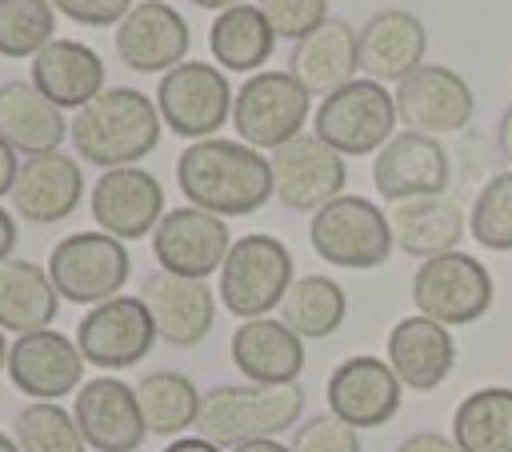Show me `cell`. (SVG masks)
Wrapping results in <instances>:
<instances>
[{"mask_svg": "<svg viewBox=\"0 0 512 452\" xmlns=\"http://www.w3.org/2000/svg\"><path fill=\"white\" fill-rule=\"evenodd\" d=\"M72 340H76L84 364L104 368V372H120V368L140 364L160 336H156V324H152L144 300L120 292V296L88 308L80 316Z\"/></svg>", "mask_w": 512, "mask_h": 452, "instance_id": "cell-11", "label": "cell"}, {"mask_svg": "<svg viewBox=\"0 0 512 452\" xmlns=\"http://www.w3.org/2000/svg\"><path fill=\"white\" fill-rule=\"evenodd\" d=\"M84 196V172L80 160H72L68 152H40V156H24L16 184H12V204L16 216H24L28 224H60L80 208Z\"/></svg>", "mask_w": 512, "mask_h": 452, "instance_id": "cell-22", "label": "cell"}, {"mask_svg": "<svg viewBox=\"0 0 512 452\" xmlns=\"http://www.w3.org/2000/svg\"><path fill=\"white\" fill-rule=\"evenodd\" d=\"M72 416H76V428H80L84 444L96 448V452H136L148 436L136 388L116 380V376L84 380L76 388Z\"/></svg>", "mask_w": 512, "mask_h": 452, "instance_id": "cell-20", "label": "cell"}, {"mask_svg": "<svg viewBox=\"0 0 512 452\" xmlns=\"http://www.w3.org/2000/svg\"><path fill=\"white\" fill-rule=\"evenodd\" d=\"M388 224H392V244L420 260L456 252V244L464 240V208L448 192L388 204Z\"/></svg>", "mask_w": 512, "mask_h": 452, "instance_id": "cell-28", "label": "cell"}, {"mask_svg": "<svg viewBox=\"0 0 512 452\" xmlns=\"http://www.w3.org/2000/svg\"><path fill=\"white\" fill-rule=\"evenodd\" d=\"M132 260L124 240L108 236V232H72L64 240L52 244L48 252V276L60 292V300L72 304H104L112 296H120V288L128 284Z\"/></svg>", "mask_w": 512, "mask_h": 452, "instance_id": "cell-8", "label": "cell"}, {"mask_svg": "<svg viewBox=\"0 0 512 452\" xmlns=\"http://www.w3.org/2000/svg\"><path fill=\"white\" fill-rule=\"evenodd\" d=\"M16 240H20V232H16V216L0 204V264H4V260H12Z\"/></svg>", "mask_w": 512, "mask_h": 452, "instance_id": "cell-43", "label": "cell"}, {"mask_svg": "<svg viewBox=\"0 0 512 452\" xmlns=\"http://www.w3.org/2000/svg\"><path fill=\"white\" fill-rule=\"evenodd\" d=\"M328 412L340 416L344 424L360 428H384L400 404H404V384L380 356H348L332 368L328 376Z\"/></svg>", "mask_w": 512, "mask_h": 452, "instance_id": "cell-17", "label": "cell"}, {"mask_svg": "<svg viewBox=\"0 0 512 452\" xmlns=\"http://www.w3.org/2000/svg\"><path fill=\"white\" fill-rule=\"evenodd\" d=\"M0 136L24 156H40L60 148V140L68 136V120L32 88V80H8L0 84Z\"/></svg>", "mask_w": 512, "mask_h": 452, "instance_id": "cell-29", "label": "cell"}, {"mask_svg": "<svg viewBox=\"0 0 512 452\" xmlns=\"http://www.w3.org/2000/svg\"><path fill=\"white\" fill-rule=\"evenodd\" d=\"M60 312V292L48 276V268L32 260H4L0 264V328L4 332H40L52 328Z\"/></svg>", "mask_w": 512, "mask_h": 452, "instance_id": "cell-30", "label": "cell"}, {"mask_svg": "<svg viewBox=\"0 0 512 452\" xmlns=\"http://www.w3.org/2000/svg\"><path fill=\"white\" fill-rule=\"evenodd\" d=\"M396 452H464V448L444 432H412L408 440H400Z\"/></svg>", "mask_w": 512, "mask_h": 452, "instance_id": "cell-41", "label": "cell"}, {"mask_svg": "<svg viewBox=\"0 0 512 452\" xmlns=\"http://www.w3.org/2000/svg\"><path fill=\"white\" fill-rule=\"evenodd\" d=\"M176 184L192 208L212 216H248L272 200V164L240 140H192L176 156Z\"/></svg>", "mask_w": 512, "mask_h": 452, "instance_id": "cell-1", "label": "cell"}, {"mask_svg": "<svg viewBox=\"0 0 512 452\" xmlns=\"http://www.w3.org/2000/svg\"><path fill=\"white\" fill-rule=\"evenodd\" d=\"M232 452H292V448L280 444V440H244V444H236Z\"/></svg>", "mask_w": 512, "mask_h": 452, "instance_id": "cell-46", "label": "cell"}, {"mask_svg": "<svg viewBox=\"0 0 512 452\" xmlns=\"http://www.w3.org/2000/svg\"><path fill=\"white\" fill-rule=\"evenodd\" d=\"M160 128L164 120L152 96L128 84H112L76 112V120L68 124V136L84 164H96L108 172V168H128L144 160L160 144Z\"/></svg>", "mask_w": 512, "mask_h": 452, "instance_id": "cell-2", "label": "cell"}, {"mask_svg": "<svg viewBox=\"0 0 512 452\" xmlns=\"http://www.w3.org/2000/svg\"><path fill=\"white\" fill-rule=\"evenodd\" d=\"M132 388H136L148 436H180L184 428H196L204 392L184 372L156 368V372H144Z\"/></svg>", "mask_w": 512, "mask_h": 452, "instance_id": "cell-32", "label": "cell"}, {"mask_svg": "<svg viewBox=\"0 0 512 452\" xmlns=\"http://www.w3.org/2000/svg\"><path fill=\"white\" fill-rule=\"evenodd\" d=\"M192 28L164 0H136L132 12L116 24V56L124 68L144 76H164L188 60Z\"/></svg>", "mask_w": 512, "mask_h": 452, "instance_id": "cell-15", "label": "cell"}, {"mask_svg": "<svg viewBox=\"0 0 512 452\" xmlns=\"http://www.w3.org/2000/svg\"><path fill=\"white\" fill-rule=\"evenodd\" d=\"M492 296H496L492 272L468 252H444L432 260H420L412 276L416 312L444 328L476 324L492 308Z\"/></svg>", "mask_w": 512, "mask_h": 452, "instance_id": "cell-9", "label": "cell"}, {"mask_svg": "<svg viewBox=\"0 0 512 452\" xmlns=\"http://www.w3.org/2000/svg\"><path fill=\"white\" fill-rule=\"evenodd\" d=\"M288 72L304 84L308 96H332L336 88L352 84L360 72V40L348 20H328L312 36H304L292 48Z\"/></svg>", "mask_w": 512, "mask_h": 452, "instance_id": "cell-27", "label": "cell"}, {"mask_svg": "<svg viewBox=\"0 0 512 452\" xmlns=\"http://www.w3.org/2000/svg\"><path fill=\"white\" fill-rule=\"evenodd\" d=\"M56 12H64L68 20L76 24H88V28H112L120 24L136 0H48Z\"/></svg>", "mask_w": 512, "mask_h": 452, "instance_id": "cell-40", "label": "cell"}, {"mask_svg": "<svg viewBox=\"0 0 512 452\" xmlns=\"http://www.w3.org/2000/svg\"><path fill=\"white\" fill-rule=\"evenodd\" d=\"M308 240L324 264L352 268V272L380 268L396 248L388 212L368 196H348V192L324 204L320 212H312Z\"/></svg>", "mask_w": 512, "mask_h": 452, "instance_id": "cell-5", "label": "cell"}, {"mask_svg": "<svg viewBox=\"0 0 512 452\" xmlns=\"http://www.w3.org/2000/svg\"><path fill=\"white\" fill-rule=\"evenodd\" d=\"M0 452H20V448H16V440H12L8 432H0Z\"/></svg>", "mask_w": 512, "mask_h": 452, "instance_id": "cell-49", "label": "cell"}, {"mask_svg": "<svg viewBox=\"0 0 512 452\" xmlns=\"http://www.w3.org/2000/svg\"><path fill=\"white\" fill-rule=\"evenodd\" d=\"M300 412V384H216L200 400L196 432L232 452L244 440H276L280 432L296 428Z\"/></svg>", "mask_w": 512, "mask_h": 452, "instance_id": "cell-3", "label": "cell"}, {"mask_svg": "<svg viewBox=\"0 0 512 452\" xmlns=\"http://www.w3.org/2000/svg\"><path fill=\"white\" fill-rule=\"evenodd\" d=\"M292 252L284 240L268 232H248L232 240L224 264H220V300L240 320H260L272 308H280L284 292L292 288Z\"/></svg>", "mask_w": 512, "mask_h": 452, "instance_id": "cell-4", "label": "cell"}, {"mask_svg": "<svg viewBox=\"0 0 512 452\" xmlns=\"http://www.w3.org/2000/svg\"><path fill=\"white\" fill-rule=\"evenodd\" d=\"M228 248H232V232H228L224 216H212L192 204L164 212L152 232L156 264L164 272L188 276V280H208L212 272H220Z\"/></svg>", "mask_w": 512, "mask_h": 452, "instance_id": "cell-14", "label": "cell"}, {"mask_svg": "<svg viewBox=\"0 0 512 452\" xmlns=\"http://www.w3.org/2000/svg\"><path fill=\"white\" fill-rule=\"evenodd\" d=\"M8 368V340H4V328H0V372Z\"/></svg>", "mask_w": 512, "mask_h": 452, "instance_id": "cell-48", "label": "cell"}, {"mask_svg": "<svg viewBox=\"0 0 512 452\" xmlns=\"http://www.w3.org/2000/svg\"><path fill=\"white\" fill-rule=\"evenodd\" d=\"M12 440L20 452H88L76 416L56 400H32L12 420Z\"/></svg>", "mask_w": 512, "mask_h": 452, "instance_id": "cell-35", "label": "cell"}, {"mask_svg": "<svg viewBox=\"0 0 512 452\" xmlns=\"http://www.w3.org/2000/svg\"><path fill=\"white\" fill-rule=\"evenodd\" d=\"M452 440L464 452H512V388L468 392L452 412Z\"/></svg>", "mask_w": 512, "mask_h": 452, "instance_id": "cell-33", "label": "cell"}, {"mask_svg": "<svg viewBox=\"0 0 512 452\" xmlns=\"http://www.w3.org/2000/svg\"><path fill=\"white\" fill-rule=\"evenodd\" d=\"M356 40H360V72L380 84H388V80L400 84L408 72H416L424 64L428 28L408 8H380L364 20Z\"/></svg>", "mask_w": 512, "mask_h": 452, "instance_id": "cell-23", "label": "cell"}, {"mask_svg": "<svg viewBox=\"0 0 512 452\" xmlns=\"http://www.w3.org/2000/svg\"><path fill=\"white\" fill-rule=\"evenodd\" d=\"M372 184L388 204L416 196H444L452 184V156L436 136L404 128L376 152Z\"/></svg>", "mask_w": 512, "mask_h": 452, "instance_id": "cell-16", "label": "cell"}, {"mask_svg": "<svg viewBox=\"0 0 512 452\" xmlns=\"http://www.w3.org/2000/svg\"><path fill=\"white\" fill-rule=\"evenodd\" d=\"M268 164H272V196L292 212H320L324 204L344 196L348 164L316 132L280 144Z\"/></svg>", "mask_w": 512, "mask_h": 452, "instance_id": "cell-13", "label": "cell"}, {"mask_svg": "<svg viewBox=\"0 0 512 452\" xmlns=\"http://www.w3.org/2000/svg\"><path fill=\"white\" fill-rule=\"evenodd\" d=\"M276 48V32L256 4H232L208 24V52L224 72H264Z\"/></svg>", "mask_w": 512, "mask_h": 452, "instance_id": "cell-31", "label": "cell"}, {"mask_svg": "<svg viewBox=\"0 0 512 452\" xmlns=\"http://www.w3.org/2000/svg\"><path fill=\"white\" fill-rule=\"evenodd\" d=\"M56 36V8L48 0H0V56H36Z\"/></svg>", "mask_w": 512, "mask_h": 452, "instance_id": "cell-37", "label": "cell"}, {"mask_svg": "<svg viewBox=\"0 0 512 452\" xmlns=\"http://www.w3.org/2000/svg\"><path fill=\"white\" fill-rule=\"evenodd\" d=\"M392 100H396V120L408 132H424L436 140L464 132L476 112V96L468 80L448 64H420L396 84Z\"/></svg>", "mask_w": 512, "mask_h": 452, "instance_id": "cell-12", "label": "cell"}, {"mask_svg": "<svg viewBox=\"0 0 512 452\" xmlns=\"http://www.w3.org/2000/svg\"><path fill=\"white\" fill-rule=\"evenodd\" d=\"M496 148H500V156L512 164V104H504V112H500V120H496Z\"/></svg>", "mask_w": 512, "mask_h": 452, "instance_id": "cell-44", "label": "cell"}, {"mask_svg": "<svg viewBox=\"0 0 512 452\" xmlns=\"http://www.w3.org/2000/svg\"><path fill=\"white\" fill-rule=\"evenodd\" d=\"M468 236L488 252H512V172H492L468 208Z\"/></svg>", "mask_w": 512, "mask_h": 452, "instance_id": "cell-36", "label": "cell"}, {"mask_svg": "<svg viewBox=\"0 0 512 452\" xmlns=\"http://www.w3.org/2000/svg\"><path fill=\"white\" fill-rule=\"evenodd\" d=\"M88 208H92V220L100 224V232H108L116 240H144L156 232V224L164 216V188L140 164L108 168L92 184Z\"/></svg>", "mask_w": 512, "mask_h": 452, "instance_id": "cell-18", "label": "cell"}, {"mask_svg": "<svg viewBox=\"0 0 512 452\" xmlns=\"http://www.w3.org/2000/svg\"><path fill=\"white\" fill-rule=\"evenodd\" d=\"M292 452H360V432L332 412L308 416L292 432Z\"/></svg>", "mask_w": 512, "mask_h": 452, "instance_id": "cell-39", "label": "cell"}, {"mask_svg": "<svg viewBox=\"0 0 512 452\" xmlns=\"http://www.w3.org/2000/svg\"><path fill=\"white\" fill-rule=\"evenodd\" d=\"M348 316V296L344 288L324 276V272H308L296 276L292 288L280 300V320L300 336V340H324L332 336Z\"/></svg>", "mask_w": 512, "mask_h": 452, "instance_id": "cell-34", "label": "cell"}, {"mask_svg": "<svg viewBox=\"0 0 512 452\" xmlns=\"http://www.w3.org/2000/svg\"><path fill=\"white\" fill-rule=\"evenodd\" d=\"M232 84L224 68L208 60H184L156 84V112L160 120L184 140H208L232 120Z\"/></svg>", "mask_w": 512, "mask_h": 452, "instance_id": "cell-10", "label": "cell"}, {"mask_svg": "<svg viewBox=\"0 0 512 452\" xmlns=\"http://www.w3.org/2000/svg\"><path fill=\"white\" fill-rule=\"evenodd\" d=\"M388 368L396 372V380L412 392H432L440 388L452 368H456V340L444 324L428 320V316H404L392 324L388 332Z\"/></svg>", "mask_w": 512, "mask_h": 452, "instance_id": "cell-24", "label": "cell"}, {"mask_svg": "<svg viewBox=\"0 0 512 452\" xmlns=\"http://www.w3.org/2000/svg\"><path fill=\"white\" fill-rule=\"evenodd\" d=\"M32 88L52 100L60 112L64 108H84L92 104L108 84H104V60L96 48L80 44V40H52L32 56V72H28Z\"/></svg>", "mask_w": 512, "mask_h": 452, "instance_id": "cell-25", "label": "cell"}, {"mask_svg": "<svg viewBox=\"0 0 512 452\" xmlns=\"http://www.w3.org/2000/svg\"><path fill=\"white\" fill-rule=\"evenodd\" d=\"M188 4H196V8H204V12H224V8H232V4H248V0H188Z\"/></svg>", "mask_w": 512, "mask_h": 452, "instance_id": "cell-47", "label": "cell"}, {"mask_svg": "<svg viewBox=\"0 0 512 452\" xmlns=\"http://www.w3.org/2000/svg\"><path fill=\"white\" fill-rule=\"evenodd\" d=\"M8 380L32 400H60L84 384V356L72 336L56 328L24 332L8 344Z\"/></svg>", "mask_w": 512, "mask_h": 452, "instance_id": "cell-19", "label": "cell"}, {"mask_svg": "<svg viewBox=\"0 0 512 452\" xmlns=\"http://www.w3.org/2000/svg\"><path fill=\"white\" fill-rule=\"evenodd\" d=\"M256 8L272 24L276 40H296V44L332 20L328 0H256Z\"/></svg>", "mask_w": 512, "mask_h": 452, "instance_id": "cell-38", "label": "cell"}, {"mask_svg": "<svg viewBox=\"0 0 512 452\" xmlns=\"http://www.w3.org/2000/svg\"><path fill=\"white\" fill-rule=\"evenodd\" d=\"M312 128L340 156H368L396 136V100L380 80L356 76L352 84L320 100V108L312 112Z\"/></svg>", "mask_w": 512, "mask_h": 452, "instance_id": "cell-7", "label": "cell"}, {"mask_svg": "<svg viewBox=\"0 0 512 452\" xmlns=\"http://www.w3.org/2000/svg\"><path fill=\"white\" fill-rule=\"evenodd\" d=\"M164 452H224V448H216V444L204 440V436H176Z\"/></svg>", "mask_w": 512, "mask_h": 452, "instance_id": "cell-45", "label": "cell"}, {"mask_svg": "<svg viewBox=\"0 0 512 452\" xmlns=\"http://www.w3.org/2000/svg\"><path fill=\"white\" fill-rule=\"evenodd\" d=\"M140 300L156 324V336L172 348H192L212 332L216 320V296L204 280L172 276V272H152L140 288Z\"/></svg>", "mask_w": 512, "mask_h": 452, "instance_id": "cell-21", "label": "cell"}, {"mask_svg": "<svg viewBox=\"0 0 512 452\" xmlns=\"http://www.w3.org/2000/svg\"><path fill=\"white\" fill-rule=\"evenodd\" d=\"M232 364L248 384H296L304 372V340L272 316L244 320L232 332Z\"/></svg>", "mask_w": 512, "mask_h": 452, "instance_id": "cell-26", "label": "cell"}, {"mask_svg": "<svg viewBox=\"0 0 512 452\" xmlns=\"http://www.w3.org/2000/svg\"><path fill=\"white\" fill-rule=\"evenodd\" d=\"M312 112V96L292 72H252L232 96V128L236 140L256 152H276L280 144L304 136V120Z\"/></svg>", "mask_w": 512, "mask_h": 452, "instance_id": "cell-6", "label": "cell"}, {"mask_svg": "<svg viewBox=\"0 0 512 452\" xmlns=\"http://www.w3.org/2000/svg\"><path fill=\"white\" fill-rule=\"evenodd\" d=\"M16 172H20V164H16V148H12V144L0 136V196H12Z\"/></svg>", "mask_w": 512, "mask_h": 452, "instance_id": "cell-42", "label": "cell"}]
</instances>
